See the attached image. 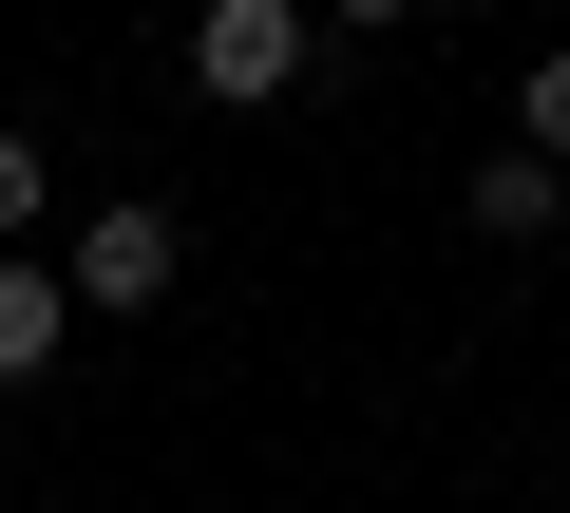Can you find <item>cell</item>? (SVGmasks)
<instances>
[{"mask_svg": "<svg viewBox=\"0 0 570 513\" xmlns=\"http://www.w3.org/2000/svg\"><path fill=\"white\" fill-rule=\"evenodd\" d=\"M77 343V267H20V247H0V381H39Z\"/></svg>", "mask_w": 570, "mask_h": 513, "instance_id": "4", "label": "cell"}, {"mask_svg": "<svg viewBox=\"0 0 570 513\" xmlns=\"http://www.w3.org/2000/svg\"><path fill=\"white\" fill-rule=\"evenodd\" d=\"M58 267H77V305H171L190 228H171L153 190H115V209H77V247H58Z\"/></svg>", "mask_w": 570, "mask_h": 513, "instance_id": "2", "label": "cell"}, {"mask_svg": "<svg viewBox=\"0 0 570 513\" xmlns=\"http://www.w3.org/2000/svg\"><path fill=\"white\" fill-rule=\"evenodd\" d=\"M513 134H532V152H570V39L532 58V96H513Z\"/></svg>", "mask_w": 570, "mask_h": 513, "instance_id": "6", "label": "cell"}, {"mask_svg": "<svg viewBox=\"0 0 570 513\" xmlns=\"http://www.w3.org/2000/svg\"><path fill=\"white\" fill-rule=\"evenodd\" d=\"M305 20L324 0H190V96H228V115L305 96Z\"/></svg>", "mask_w": 570, "mask_h": 513, "instance_id": "1", "label": "cell"}, {"mask_svg": "<svg viewBox=\"0 0 570 513\" xmlns=\"http://www.w3.org/2000/svg\"><path fill=\"white\" fill-rule=\"evenodd\" d=\"M324 20H343V39H400V20H419V0H324Z\"/></svg>", "mask_w": 570, "mask_h": 513, "instance_id": "7", "label": "cell"}, {"mask_svg": "<svg viewBox=\"0 0 570 513\" xmlns=\"http://www.w3.org/2000/svg\"><path fill=\"white\" fill-rule=\"evenodd\" d=\"M475 228L494 247H551L570 228V152H475Z\"/></svg>", "mask_w": 570, "mask_h": 513, "instance_id": "3", "label": "cell"}, {"mask_svg": "<svg viewBox=\"0 0 570 513\" xmlns=\"http://www.w3.org/2000/svg\"><path fill=\"white\" fill-rule=\"evenodd\" d=\"M39 209H58V152H39V134H0V247H20Z\"/></svg>", "mask_w": 570, "mask_h": 513, "instance_id": "5", "label": "cell"}]
</instances>
